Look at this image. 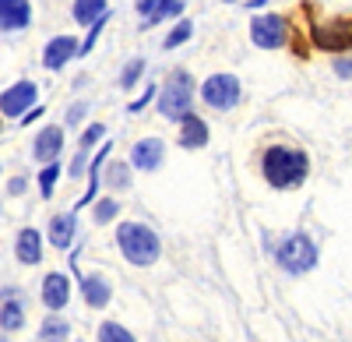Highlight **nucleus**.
I'll use <instances>...</instances> for the list:
<instances>
[{"instance_id":"72a5a7b5","label":"nucleus","mask_w":352,"mask_h":342,"mask_svg":"<svg viewBox=\"0 0 352 342\" xmlns=\"http://www.w3.org/2000/svg\"><path fill=\"white\" fill-rule=\"evenodd\" d=\"M39 117H43V106H36V109H28V113H25V124H32V120H39Z\"/></svg>"},{"instance_id":"a211bd4d","label":"nucleus","mask_w":352,"mask_h":342,"mask_svg":"<svg viewBox=\"0 0 352 342\" xmlns=\"http://www.w3.org/2000/svg\"><path fill=\"white\" fill-rule=\"evenodd\" d=\"M81 297H85V303L88 307H106L109 303V297H113V290H109V282L102 279V275H85L81 279Z\"/></svg>"},{"instance_id":"4be33fe9","label":"nucleus","mask_w":352,"mask_h":342,"mask_svg":"<svg viewBox=\"0 0 352 342\" xmlns=\"http://www.w3.org/2000/svg\"><path fill=\"white\" fill-rule=\"evenodd\" d=\"M67 335H71V325L64 318H46L43 328H39V339L43 342H64Z\"/></svg>"},{"instance_id":"9b49d317","label":"nucleus","mask_w":352,"mask_h":342,"mask_svg":"<svg viewBox=\"0 0 352 342\" xmlns=\"http://www.w3.org/2000/svg\"><path fill=\"white\" fill-rule=\"evenodd\" d=\"M25 325V307L18 290H0V328L4 332H18Z\"/></svg>"},{"instance_id":"c756f323","label":"nucleus","mask_w":352,"mask_h":342,"mask_svg":"<svg viewBox=\"0 0 352 342\" xmlns=\"http://www.w3.org/2000/svg\"><path fill=\"white\" fill-rule=\"evenodd\" d=\"M335 74L338 78H352V56H338V61H335Z\"/></svg>"},{"instance_id":"a878e982","label":"nucleus","mask_w":352,"mask_h":342,"mask_svg":"<svg viewBox=\"0 0 352 342\" xmlns=\"http://www.w3.org/2000/svg\"><path fill=\"white\" fill-rule=\"evenodd\" d=\"M141 71H144V61H141V56H134V61L127 64V71L120 74V89L127 92V89H134V81L141 78Z\"/></svg>"},{"instance_id":"c85d7f7f","label":"nucleus","mask_w":352,"mask_h":342,"mask_svg":"<svg viewBox=\"0 0 352 342\" xmlns=\"http://www.w3.org/2000/svg\"><path fill=\"white\" fill-rule=\"evenodd\" d=\"M109 184H113V187H131V169H127L124 162L113 166V169H109Z\"/></svg>"},{"instance_id":"9d476101","label":"nucleus","mask_w":352,"mask_h":342,"mask_svg":"<svg viewBox=\"0 0 352 342\" xmlns=\"http://www.w3.org/2000/svg\"><path fill=\"white\" fill-rule=\"evenodd\" d=\"M314 43L320 50H342L352 46V28L345 21H331V25H317L314 28Z\"/></svg>"},{"instance_id":"39448f33","label":"nucleus","mask_w":352,"mask_h":342,"mask_svg":"<svg viewBox=\"0 0 352 342\" xmlns=\"http://www.w3.org/2000/svg\"><path fill=\"white\" fill-rule=\"evenodd\" d=\"M201 99L208 106H215V109H232L240 103V81L232 74H212L201 85Z\"/></svg>"},{"instance_id":"412c9836","label":"nucleus","mask_w":352,"mask_h":342,"mask_svg":"<svg viewBox=\"0 0 352 342\" xmlns=\"http://www.w3.org/2000/svg\"><path fill=\"white\" fill-rule=\"evenodd\" d=\"M176 14H184V0H159V4L152 8V14L144 18V28L159 25L162 18H176Z\"/></svg>"},{"instance_id":"6ab92c4d","label":"nucleus","mask_w":352,"mask_h":342,"mask_svg":"<svg viewBox=\"0 0 352 342\" xmlns=\"http://www.w3.org/2000/svg\"><path fill=\"white\" fill-rule=\"evenodd\" d=\"M109 149H113V145H102V149H99L92 169H88V191H85V197H81L74 209H85V205H92V202H96V194H99V169H102V162L109 159Z\"/></svg>"},{"instance_id":"f3484780","label":"nucleus","mask_w":352,"mask_h":342,"mask_svg":"<svg viewBox=\"0 0 352 342\" xmlns=\"http://www.w3.org/2000/svg\"><path fill=\"white\" fill-rule=\"evenodd\" d=\"M180 124H184L180 127V149H204V145H208V124H204L201 117L187 113Z\"/></svg>"},{"instance_id":"20e7f679","label":"nucleus","mask_w":352,"mask_h":342,"mask_svg":"<svg viewBox=\"0 0 352 342\" xmlns=\"http://www.w3.org/2000/svg\"><path fill=\"white\" fill-rule=\"evenodd\" d=\"M275 261L289 272V275H307L317 265V247L307 233H292L275 247Z\"/></svg>"},{"instance_id":"393cba45","label":"nucleus","mask_w":352,"mask_h":342,"mask_svg":"<svg viewBox=\"0 0 352 342\" xmlns=\"http://www.w3.org/2000/svg\"><path fill=\"white\" fill-rule=\"evenodd\" d=\"M56 177H60V166H56V162H50V166L43 169V173H39V191H43V197H53Z\"/></svg>"},{"instance_id":"1a4fd4ad","label":"nucleus","mask_w":352,"mask_h":342,"mask_svg":"<svg viewBox=\"0 0 352 342\" xmlns=\"http://www.w3.org/2000/svg\"><path fill=\"white\" fill-rule=\"evenodd\" d=\"M28 21H32L28 0H0V32H18Z\"/></svg>"},{"instance_id":"6e6552de","label":"nucleus","mask_w":352,"mask_h":342,"mask_svg":"<svg viewBox=\"0 0 352 342\" xmlns=\"http://www.w3.org/2000/svg\"><path fill=\"white\" fill-rule=\"evenodd\" d=\"M67 300H71V279H67L64 272H50V275L43 279V303L56 314V310L67 307Z\"/></svg>"},{"instance_id":"cd10ccee","label":"nucleus","mask_w":352,"mask_h":342,"mask_svg":"<svg viewBox=\"0 0 352 342\" xmlns=\"http://www.w3.org/2000/svg\"><path fill=\"white\" fill-rule=\"evenodd\" d=\"M116 212H120V205H116L113 197H102V202H96V222H109Z\"/></svg>"},{"instance_id":"7c9ffc66","label":"nucleus","mask_w":352,"mask_h":342,"mask_svg":"<svg viewBox=\"0 0 352 342\" xmlns=\"http://www.w3.org/2000/svg\"><path fill=\"white\" fill-rule=\"evenodd\" d=\"M155 92H159V89H155V85H148V92H144L141 99H134V103H131V113H138V109H144V106H148V103H152V96H155Z\"/></svg>"},{"instance_id":"e433bc0d","label":"nucleus","mask_w":352,"mask_h":342,"mask_svg":"<svg viewBox=\"0 0 352 342\" xmlns=\"http://www.w3.org/2000/svg\"><path fill=\"white\" fill-rule=\"evenodd\" d=\"M0 342H8V339H0Z\"/></svg>"},{"instance_id":"423d86ee","label":"nucleus","mask_w":352,"mask_h":342,"mask_svg":"<svg viewBox=\"0 0 352 342\" xmlns=\"http://www.w3.org/2000/svg\"><path fill=\"white\" fill-rule=\"evenodd\" d=\"M285 18H278V14H257L254 21H250V39L257 43V46H264V50H278L282 43H285Z\"/></svg>"},{"instance_id":"f03ea898","label":"nucleus","mask_w":352,"mask_h":342,"mask_svg":"<svg viewBox=\"0 0 352 342\" xmlns=\"http://www.w3.org/2000/svg\"><path fill=\"white\" fill-rule=\"evenodd\" d=\"M116 244H120L124 258L131 265H138V268L159 261V250H162L159 233L152 230V226H144V222H120V230H116Z\"/></svg>"},{"instance_id":"2f4dec72","label":"nucleus","mask_w":352,"mask_h":342,"mask_svg":"<svg viewBox=\"0 0 352 342\" xmlns=\"http://www.w3.org/2000/svg\"><path fill=\"white\" fill-rule=\"evenodd\" d=\"M85 109H88L85 103H74V106H71V113H67V124H78V120L85 117Z\"/></svg>"},{"instance_id":"473e14b6","label":"nucleus","mask_w":352,"mask_h":342,"mask_svg":"<svg viewBox=\"0 0 352 342\" xmlns=\"http://www.w3.org/2000/svg\"><path fill=\"white\" fill-rule=\"evenodd\" d=\"M155 4H159V0H134V8H138V11L144 14V18L152 14V8H155Z\"/></svg>"},{"instance_id":"dca6fc26","label":"nucleus","mask_w":352,"mask_h":342,"mask_svg":"<svg viewBox=\"0 0 352 342\" xmlns=\"http://www.w3.org/2000/svg\"><path fill=\"white\" fill-rule=\"evenodd\" d=\"M74 230H78L74 212H67V215H53V219H50V244H53L56 250H67V247L74 244Z\"/></svg>"},{"instance_id":"2eb2a0df","label":"nucleus","mask_w":352,"mask_h":342,"mask_svg":"<svg viewBox=\"0 0 352 342\" xmlns=\"http://www.w3.org/2000/svg\"><path fill=\"white\" fill-rule=\"evenodd\" d=\"M14 254H18L21 265H39V261H43V233L32 230V226H25V230L18 233Z\"/></svg>"},{"instance_id":"f8f14e48","label":"nucleus","mask_w":352,"mask_h":342,"mask_svg":"<svg viewBox=\"0 0 352 342\" xmlns=\"http://www.w3.org/2000/svg\"><path fill=\"white\" fill-rule=\"evenodd\" d=\"M162 152H166V145H162L159 138H141L138 145H134L131 162H134L138 169H144V173H152V169L162 166Z\"/></svg>"},{"instance_id":"c9c22d12","label":"nucleus","mask_w":352,"mask_h":342,"mask_svg":"<svg viewBox=\"0 0 352 342\" xmlns=\"http://www.w3.org/2000/svg\"><path fill=\"white\" fill-rule=\"evenodd\" d=\"M261 4H268V0H250V4H247V8H261Z\"/></svg>"},{"instance_id":"f257e3e1","label":"nucleus","mask_w":352,"mask_h":342,"mask_svg":"<svg viewBox=\"0 0 352 342\" xmlns=\"http://www.w3.org/2000/svg\"><path fill=\"white\" fill-rule=\"evenodd\" d=\"M261 169H264V180H268L272 187L292 191V187H300L307 180L310 159L300 149H292V145H272L268 152H264V159H261Z\"/></svg>"},{"instance_id":"f704fd0d","label":"nucleus","mask_w":352,"mask_h":342,"mask_svg":"<svg viewBox=\"0 0 352 342\" xmlns=\"http://www.w3.org/2000/svg\"><path fill=\"white\" fill-rule=\"evenodd\" d=\"M25 191V180H11V194H21Z\"/></svg>"},{"instance_id":"ddd939ff","label":"nucleus","mask_w":352,"mask_h":342,"mask_svg":"<svg viewBox=\"0 0 352 342\" xmlns=\"http://www.w3.org/2000/svg\"><path fill=\"white\" fill-rule=\"evenodd\" d=\"M71 56H78L74 36H56V39H50V46L43 50V64H46L50 71H60Z\"/></svg>"},{"instance_id":"bb28decb","label":"nucleus","mask_w":352,"mask_h":342,"mask_svg":"<svg viewBox=\"0 0 352 342\" xmlns=\"http://www.w3.org/2000/svg\"><path fill=\"white\" fill-rule=\"evenodd\" d=\"M102 134H106V127H102V124H92V127H88V131L81 134V149H78V152H81V156H88V149H92Z\"/></svg>"},{"instance_id":"4468645a","label":"nucleus","mask_w":352,"mask_h":342,"mask_svg":"<svg viewBox=\"0 0 352 342\" xmlns=\"http://www.w3.org/2000/svg\"><path fill=\"white\" fill-rule=\"evenodd\" d=\"M60 149H64V131L60 127H46V131H39L36 134V145H32V156L39 159V162H56V156H60Z\"/></svg>"},{"instance_id":"5701e85b","label":"nucleus","mask_w":352,"mask_h":342,"mask_svg":"<svg viewBox=\"0 0 352 342\" xmlns=\"http://www.w3.org/2000/svg\"><path fill=\"white\" fill-rule=\"evenodd\" d=\"M190 36H194V21H187V18H184V21H180V25H176L173 32L166 36V43H162V46H166V50H176V46H184Z\"/></svg>"},{"instance_id":"0eeeda50","label":"nucleus","mask_w":352,"mask_h":342,"mask_svg":"<svg viewBox=\"0 0 352 342\" xmlns=\"http://www.w3.org/2000/svg\"><path fill=\"white\" fill-rule=\"evenodd\" d=\"M36 81H14L11 89L0 96V113H4V117H21V113L28 109L36 103Z\"/></svg>"},{"instance_id":"7ed1b4c3","label":"nucleus","mask_w":352,"mask_h":342,"mask_svg":"<svg viewBox=\"0 0 352 342\" xmlns=\"http://www.w3.org/2000/svg\"><path fill=\"white\" fill-rule=\"evenodd\" d=\"M190 99H194V78L187 71H173L159 89V113L166 120H184L190 113Z\"/></svg>"},{"instance_id":"b1692460","label":"nucleus","mask_w":352,"mask_h":342,"mask_svg":"<svg viewBox=\"0 0 352 342\" xmlns=\"http://www.w3.org/2000/svg\"><path fill=\"white\" fill-rule=\"evenodd\" d=\"M99 342H134V335L124 328V325H116V321H106L99 328Z\"/></svg>"},{"instance_id":"aec40b11","label":"nucleus","mask_w":352,"mask_h":342,"mask_svg":"<svg viewBox=\"0 0 352 342\" xmlns=\"http://www.w3.org/2000/svg\"><path fill=\"white\" fill-rule=\"evenodd\" d=\"M106 14V0H74V21L78 25H96Z\"/></svg>"}]
</instances>
